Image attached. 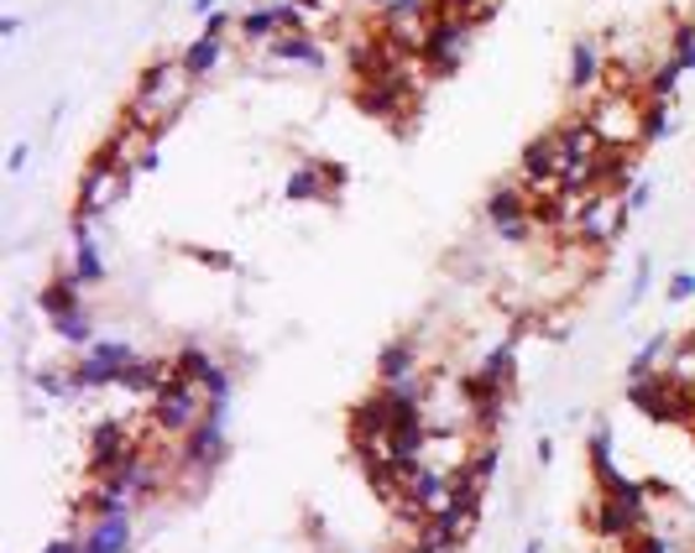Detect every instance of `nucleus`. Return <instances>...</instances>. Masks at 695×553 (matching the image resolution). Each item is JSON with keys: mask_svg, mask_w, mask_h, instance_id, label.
<instances>
[{"mask_svg": "<svg viewBox=\"0 0 695 553\" xmlns=\"http://www.w3.org/2000/svg\"><path fill=\"white\" fill-rule=\"evenodd\" d=\"M189 100H194V79H189V68L178 64V58H157V64L142 74L136 94L126 100V121L136 131H147V136H162Z\"/></svg>", "mask_w": 695, "mask_h": 553, "instance_id": "1", "label": "nucleus"}, {"mask_svg": "<svg viewBox=\"0 0 695 553\" xmlns=\"http://www.w3.org/2000/svg\"><path fill=\"white\" fill-rule=\"evenodd\" d=\"M204 418H210V397H204V386L189 382L183 371H173L168 382L157 386V397H153V428L157 433L183 439V433H194Z\"/></svg>", "mask_w": 695, "mask_h": 553, "instance_id": "2", "label": "nucleus"}, {"mask_svg": "<svg viewBox=\"0 0 695 553\" xmlns=\"http://www.w3.org/2000/svg\"><path fill=\"white\" fill-rule=\"evenodd\" d=\"M131 193V168H121V162H110V157H100L94 151V162L85 168V178H79V199H74V219H105L121 199Z\"/></svg>", "mask_w": 695, "mask_h": 553, "instance_id": "3", "label": "nucleus"}, {"mask_svg": "<svg viewBox=\"0 0 695 553\" xmlns=\"http://www.w3.org/2000/svg\"><path fill=\"white\" fill-rule=\"evenodd\" d=\"M481 214H486V225H492V235H497V240H507V246H523V240L534 235V225H539V210H534V193L523 189V183H497V189L486 193V204H481Z\"/></svg>", "mask_w": 695, "mask_h": 553, "instance_id": "4", "label": "nucleus"}, {"mask_svg": "<svg viewBox=\"0 0 695 553\" xmlns=\"http://www.w3.org/2000/svg\"><path fill=\"white\" fill-rule=\"evenodd\" d=\"M586 121H591V131H596L602 147L632 151L638 142H643V105L628 100V94H602V100L586 110Z\"/></svg>", "mask_w": 695, "mask_h": 553, "instance_id": "5", "label": "nucleus"}, {"mask_svg": "<svg viewBox=\"0 0 695 553\" xmlns=\"http://www.w3.org/2000/svg\"><path fill=\"white\" fill-rule=\"evenodd\" d=\"M178 454V465L189 470L194 481H204L210 470L231 454V439H225V407H210V418L194 428V433H183V444L173 449Z\"/></svg>", "mask_w": 695, "mask_h": 553, "instance_id": "6", "label": "nucleus"}, {"mask_svg": "<svg viewBox=\"0 0 695 553\" xmlns=\"http://www.w3.org/2000/svg\"><path fill=\"white\" fill-rule=\"evenodd\" d=\"M466 47H471V22L466 16H435L424 32V47H418V64L429 74H456Z\"/></svg>", "mask_w": 695, "mask_h": 553, "instance_id": "7", "label": "nucleus"}, {"mask_svg": "<svg viewBox=\"0 0 695 553\" xmlns=\"http://www.w3.org/2000/svg\"><path fill=\"white\" fill-rule=\"evenodd\" d=\"M131 345L121 340H94L89 350H79V361H74V382L79 392H100V386H121V371L131 365Z\"/></svg>", "mask_w": 695, "mask_h": 553, "instance_id": "8", "label": "nucleus"}, {"mask_svg": "<svg viewBox=\"0 0 695 553\" xmlns=\"http://www.w3.org/2000/svg\"><path fill=\"white\" fill-rule=\"evenodd\" d=\"M628 219L632 214H628V204H623V193L602 189V193H591L586 214H581V225H575V240H581V246H612Z\"/></svg>", "mask_w": 695, "mask_h": 553, "instance_id": "9", "label": "nucleus"}, {"mask_svg": "<svg viewBox=\"0 0 695 553\" xmlns=\"http://www.w3.org/2000/svg\"><path fill=\"white\" fill-rule=\"evenodd\" d=\"M231 32H236L231 16H210V26H204L189 47H183V58H178V64L189 68V79H194V84H204V79L225 64V37H231Z\"/></svg>", "mask_w": 695, "mask_h": 553, "instance_id": "10", "label": "nucleus"}, {"mask_svg": "<svg viewBox=\"0 0 695 553\" xmlns=\"http://www.w3.org/2000/svg\"><path fill=\"white\" fill-rule=\"evenodd\" d=\"M136 454H147V449L136 444V433L126 424H100L89 439V475H110V470L131 465Z\"/></svg>", "mask_w": 695, "mask_h": 553, "instance_id": "11", "label": "nucleus"}, {"mask_svg": "<svg viewBox=\"0 0 695 553\" xmlns=\"http://www.w3.org/2000/svg\"><path fill=\"white\" fill-rule=\"evenodd\" d=\"M131 522H136V511H100V517H89V528L79 532V553H126Z\"/></svg>", "mask_w": 695, "mask_h": 553, "instance_id": "12", "label": "nucleus"}, {"mask_svg": "<svg viewBox=\"0 0 695 553\" xmlns=\"http://www.w3.org/2000/svg\"><path fill=\"white\" fill-rule=\"evenodd\" d=\"M68 276L79 287H100L105 282V256H100V240H94V225L89 219H74V246H68Z\"/></svg>", "mask_w": 695, "mask_h": 553, "instance_id": "13", "label": "nucleus"}, {"mask_svg": "<svg viewBox=\"0 0 695 553\" xmlns=\"http://www.w3.org/2000/svg\"><path fill=\"white\" fill-rule=\"evenodd\" d=\"M340 178H346L340 168H329V162H320V157H309V162H299V168L288 172L283 193L288 199H329V193L340 189Z\"/></svg>", "mask_w": 695, "mask_h": 553, "instance_id": "14", "label": "nucleus"}, {"mask_svg": "<svg viewBox=\"0 0 695 553\" xmlns=\"http://www.w3.org/2000/svg\"><path fill=\"white\" fill-rule=\"evenodd\" d=\"M424 382V365H418V345L413 340H392L377 356V386H408Z\"/></svg>", "mask_w": 695, "mask_h": 553, "instance_id": "15", "label": "nucleus"}, {"mask_svg": "<svg viewBox=\"0 0 695 553\" xmlns=\"http://www.w3.org/2000/svg\"><path fill=\"white\" fill-rule=\"evenodd\" d=\"M602 79H607V64H602V43L581 37V43L570 47V74H565L570 94H591V89H602Z\"/></svg>", "mask_w": 695, "mask_h": 553, "instance_id": "16", "label": "nucleus"}, {"mask_svg": "<svg viewBox=\"0 0 695 553\" xmlns=\"http://www.w3.org/2000/svg\"><path fill=\"white\" fill-rule=\"evenodd\" d=\"M37 303H43V319L53 324V319H64V314H74V308H85V287L64 272V276H53V282H47Z\"/></svg>", "mask_w": 695, "mask_h": 553, "instance_id": "17", "label": "nucleus"}, {"mask_svg": "<svg viewBox=\"0 0 695 553\" xmlns=\"http://www.w3.org/2000/svg\"><path fill=\"white\" fill-rule=\"evenodd\" d=\"M53 335L64 345H74V350H89V345L100 340L94 335V314L89 308H74V314H64V319H53Z\"/></svg>", "mask_w": 695, "mask_h": 553, "instance_id": "18", "label": "nucleus"}, {"mask_svg": "<svg viewBox=\"0 0 695 553\" xmlns=\"http://www.w3.org/2000/svg\"><path fill=\"white\" fill-rule=\"evenodd\" d=\"M477 376L486 386H507V382H513V345H497V350L477 365Z\"/></svg>", "mask_w": 695, "mask_h": 553, "instance_id": "19", "label": "nucleus"}, {"mask_svg": "<svg viewBox=\"0 0 695 553\" xmlns=\"http://www.w3.org/2000/svg\"><path fill=\"white\" fill-rule=\"evenodd\" d=\"M674 121H670V100H643V142H659L670 136Z\"/></svg>", "mask_w": 695, "mask_h": 553, "instance_id": "20", "label": "nucleus"}, {"mask_svg": "<svg viewBox=\"0 0 695 553\" xmlns=\"http://www.w3.org/2000/svg\"><path fill=\"white\" fill-rule=\"evenodd\" d=\"M623 553H685V549H680V543H674L664 528H653V522H649V528L638 532V538H632Z\"/></svg>", "mask_w": 695, "mask_h": 553, "instance_id": "21", "label": "nucleus"}, {"mask_svg": "<svg viewBox=\"0 0 695 553\" xmlns=\"http://www.w3.org/2000/svg\"><path fill=\"white\" fill-rule=\"evenodd\" d=\"M649 287H653V256L643 251L638 256V272H632V287H628V308H638V303L649 298Z\"/></svg>", "mask_w": 695, "mask_h": 553, "instance_id": "22", "label": "nucleus"}, {"mask_svg": "<svg viewBox=\"0 0 695 553\" xmlns=\"http://www.w3.org/2000/svg\"><path fill=\"white\" fill-rule=\"evenodd\" d=\"M685 298H695V272H674V282H670V303H685Z\"/></svg>", "mask_w": 695, "mask_h": 553, "instance_id": "23", "label": "nucleus"}, {"mask_svg": "<svg viewBox=\"0 0 695 553\" xmlns=\"http://www.w3.org/2000/svg\"><path fill=\"white\" fill-rule=\"evenodd\" d=\"M623 204H628V214H638L643 204H649V183H632V189L623 193Z\"/></svg>", "mask_w": 695, "mask_h": 553, "instance_id": "24", "label": "nucleus"}, {"mask_svg": "<svg viewBox=\"0 0 695 553\" xmlns=\"http://www.w3.org/2000/svg\"><path fill=\"white\" fill-rule=\"evenodd\" d=\"M26 157H32V147H16V151H11V162H5V172H11V178H16V172L26 168Z\"/></svg>", "mask_w": 695, "mask_h": 553, "instance_id": "25", "label": "nucleus"}, {"mask_svg": "<svg viewBox=\"0 0 695 553\" xmlns=\"http://www.w3.org/2000/svg\"><path fill=\"white\" fill-rule=\"evenodd\" d=\"M43 553H79V538H58V543H47Z\"/></svg>", "mask_w": 695, "mask_h": 553, "instance_id": "26", "label": "nucleus"}, {"mask_svg": "<svg viewBox=\"0 0 695 553\" xmlns=\"http://www.w3.org/2000/svg\"><path fill=\"white\" fill-rule=\"evenodd\" d=\"M215 5H220V0H194V16H210Z\"/></svg>", "mask_w": 695, "mask_h": 553, "instance_id": "27", "label": "nucleus"}, {"mask_svg": "<svg viewBox=\"0 0 695 553\" xmlns=\"http://www.w3.org/2000/svg\"><path fill=\"white\" fill-rule=\"evenodd\" d=\"M356 5H377V11H388V0H356Z\"/></svg>", "mask_w": 695, "mask_h": 553, "instance_id": "28", "label": "nucleus"}]
</instances>
